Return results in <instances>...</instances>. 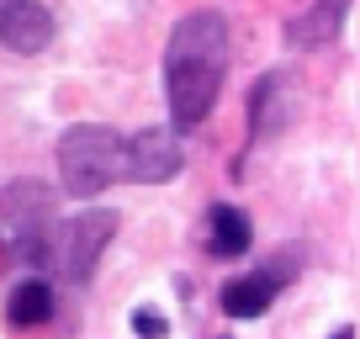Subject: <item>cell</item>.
<instances>
[{"instance_id":"cell-1","label":"cell","mask_w":360,"mask_h":339,"mask_svg":"<svg viewBox=\"0 0 360 339\" xmlns=\"http://www.w3.org/2000/svg\"><path fill=\"white\" fill-rule=\"evenodd\" d=\"M228 16L223 11H191L180 16L165 48V96H169V127L191 133L212 117L228 79Z\"/></svg>"},{"instance_id":"cell-2","label":"cell","mask_w":360,"mask_h":339,"mask_svg":"<svg viewBox=\"0 0 360 339\" xmlns=\"http://www.w3.org/2000/svg\"><path fill=\"white\" fill-rule=\"evenodd\" d=\"M117 181H122V133L101 122H79L58 138V186L75 202H96Z\"/></svg>"},{"instance_id":"cell-3","label":"cell","mask_w":360,"mask_h":339,"mask_svg":"<svg viewBox=\"0 0 360 339\" xmlns=\"http://www.w3.org/2000/svg\"><path fill=\"white\" fill-rule=\"evenodd\" d=\"M117 234V212L112 207H85V212L64 217V223H53V244H48V265H53L64 281L85 286L90 276H96V260L106 255V244H112Z\"/></svg>"},{"instance_id":"cell-4","label":"cell","mask_w":360,"mask_h":339,"mask_svg":"<svg viewBox=\"0 0 360 339\" xmlns=\"http://www.w3.org/2000/svg\"><path fill=\"white\" fill-rule=\"evenodd\" d=\"M186 154H180L175 127H143V133L122 138V181L133 186H165L180 175Z\"/></svg>"},{"instance_id":"cell-5","label":"cell","mask_w":360,"mask_h":339,"mask_svg":"<svg viewBox=\"0 0 360 339\" xmlns=\"http://www.w3.org/2000/svg\"><path fill=\"white\" fill-rule=\"evenodd\" d=\"M297 265H302V249H281V260H270V265H259V271L228 281L223 286V313L228 318H259L276 302V292L297 276Z\"/></svg>"},{"instance_id":"cell-6","label":"cell","mask_w":360,"mask_h":339,"mask_svg":"<svg viewBox=\"0 0 360 339\" xmlns=\"http://www.w3.org/2000/svg\"><path fill=\"white\" fill-rule=\"evenodd\" d=\"M249 244H255V223H249V212H244V207L217 202L212 207V234H207L212 260H238V255H249Z\"/></svg>"},{"instance_id":"cell-7","label":"cell","mask_w":360,"mask_h":339,"mask_svg":"<svg viewBox=\"0 0 360 339\" xmlns=\"http://www.w3.org/2000/svg\"><path fill=\"white\" fill-rule=\"evenodd\" d=\"M48 43H53V16L37 0H27L22 11L0 27V48H11V53H43Z\"/></svg>"},{"instance_id":"cell-8","label":"cell","mask_w":360,"mask_h":339,"mask_svg":"<svg viewBox=\"0 0 360 339\" xmlns=\"http://www.w3.org/2000/svg\"><path fill=\"white\" fill-rule=\"evenodd\" d=\"M53 318V286L37 281V276H27V281H16L11 292H6V324L11 328H37Z\"/></svg>"},{"instance_id":"cell-9","label":"cell","mask_w":360,"mask_h":339,"mask_svg":"<svg viewBox=\"0 0 360 339\" xmlns=\"http://www.w3.org/2000/svg\"><path fill=\"white\" fill-rule=\"evenodd\" d=\"M133 334L138 339H165L169 324H165V313H154V307H133Z\"/></svg>"},{"instance_id":"cell-10","label":"cell","mask_w":360,"mask_h":339,"mask_svg":"<svg viewBox=\"0 0 360 339\" xmlns=\"http://www.w3.org/2000/svg\"><path fill=\"white\" fill-rule=\"evenodd\" d=\"M22 6H27V0H0V27L11 22V16H16V11H22Z\"/></svg>"},{"instance_id":"cell-11","label":"cell","mask_w":360,"mask_h":339,"mask_svg":"<svg viewBox=\"0 0 360 339\" xmlns=\"http://www.w3.org/2000/svg\"><path fill=\"white\" fill-rule=\"evenodd\" d=\"M334 339H355V328H339V334H334Z\"/></svg>"}]
</instances>
